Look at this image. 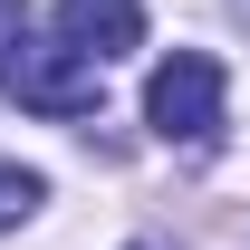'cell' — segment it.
I'll use <instances>...</instances> for the list:
<instances>
[{
  "label": "cell",
  "mask_w": 250,
  "mask_h": 250,
  "mask_svg": "<svg viewBox=\"0 0 250 250\" xmlns=\"http://www.w3.org/2000/svg\"><path fill=\"white\" fill-rule=\"evenodd\" d=\"M0 87L29 116H58V125L96 116V58H77L67 39H29V20L10 0H0Z\"/></svg>",
  "instance_id": "obj_1"
},
{
  "label": "cell",
  "mask_w": 250,
  "mask_h": 250,
  "mask_svg": "<svg viewBox=\"0 0 250 250\" xmlns=\"http://www.w3.org/2000/svg\"><path fill=\"white\" fill-rule=\"evenodd\" d=\"M135 250H164V241H135Z\"/></svg>",
  "instance_id": "obj_5"
},
{
  "label": "cell",
  "mask_w": 250,
  "mask_h": 250,
  "mask_svg": "<svg viewBox=\"0 0 250 250\" xmlns=\"http://www.w3.org/2000/svg\"><path fill=\"white\" fill-rule=\"evenodd\" d=\"M39 202H48V183H39L29 164H10V154H0V231H20Z\"/></svg>",
  "instance_id": "obj_4"
},
{
  "label": "cell",
  "mask_w": 250,
  "mask_h": 250,
  "mask_svg": "<svg viewBox=\"0 0 250 250\" xmlns=\"http://www.w3.org/2000/svg\"><path fill=\"white\" fill-rule=\"evenodd\" d=\"M241 20H250V0H241Z\"/></svg>",
  "instance_id": "obj_6"
},
{
  "label": "cell",
  "mask_w": 250,
  "mask_h": 250,
  "mask_svg": "<svg viewBox=\"0 0 250 250\" xmlns=\"http://www.w3.org/2000/svg\"><path fill=\"white\" fill-rule=\"evenodd\" d=\"M145 125L164 145H212L221 135V58L212 48H173L145 77Z\"/></svg>",
  "instance_id": "obj_2"
},
{
  "label": "cell",
  "mask_w": 250,
  "mask_h": 250,
  "mask_svg": "<svg viewBox=\"0 0 250 250\" xmlns=\"http://www.w3.org/2000/svg\"><path fill=\"white\" fill-rule=\"evenodd\" d=\"M58 39L77 58H135L145 48V0H58Z\"/></svg>",
  "instance_id": "obj_3"
}]
</instances>
